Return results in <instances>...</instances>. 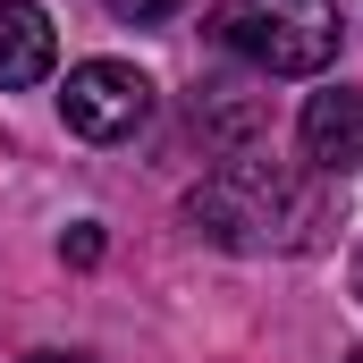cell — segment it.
Returning <instances> with one entry per match:
<instances>
[{"label": "cell", "mask_w": 363, "mask_h": 363, "mask_svg": "<svg viewBox=\"0 0 363 363\" xmlns=\"http://www.w3.org/2000/svg\"><path fill=\"white\" fill-rule=\"evenodd\" d=\"M60 118H68V135H85V144H127V135L152 118V85H144L127 60H85V68H68V85H60Z\"/></svg>", "instance_id": "3957f363"}, {"label": "cell", "mask_w": 363, "mask_h": 363, "mask_svg": "<svg viewBox=\"0 0 363 363\" xmlns=\"http://www.w3.org/2000/svg\"><path fill=\"white\" fill-rule=\"evenodd\" d=\"M347 363H363V347H355V355H347Z\"/></svg>", "instance_id": "30bf717a"}, {"label": "cell", "mask_w": 363, "mask_h": 363, "mask_svg": "<svg viewBox=\"0 0 363 363\" xmlns=\"http://www.w3.org/2000/svg\"><path fill=\"white\" fill-rule=\"evenodd\" d=\"M60 68V34L43 0H0V93H26Z\"/></svg>", "instance_id": "5b68a950"}, {"label": "cell", "mask_w": 363, "mask_h": 363, "mask_svg": "<svg viewBox=\"0 0 363 363\" xmlns=\"http://www.w3.org/2000/svg\"><path fill=\"white\" fill-rule=\"evenodd\" d=\"M101 9H110L118 26H161V17H169L178 0H101Z\"/></svg>", "instance_id": "ba28073f"}, {"label": "cell", "mask_w": 363, "mask_h": 363, "mask_svg": "<svg viewBox=\"0 0 363 363\" xmlns=\"http://www.w3.org/2000/svg\"><path fill=\"white\" fill-rule=\"evenodd\" d=\"M194 118H203V135H211V144H245V135L262 127V101H254L245 85H203Z\"/></svg>", "instance_id": "8992f818"}, {"label": "cell", "mask_w": 363, "mask_h": 363, "mask_svg": "<svg viewBox=\"0 0 363 363\" xmlns=\"http://www.w3.org/2000/svg\"><path fill=\"white\" fill-rule=\"evenodd\" d=\"M304 161L330 169V178L363 161V93L355 85H321L304 101Z\"/></svg>", "instance_id": "277c9868"}, {"label": "cell", "mask_w": 363, "mask_h": 363, "mask_svg": "<svg viewBox=\"0 0 363 363\" xmlns=\"http://www.w3.org/2000/svg\"><path fill=\"white\" fill-rule=\"evenodd\" d=\"M26 363H93V355H60V347H43V355H26Z\"/></svg>", "instance_id": "9c48e42d"}, {"label": "cell", "mask_w": 363, "mask_h": 363, "mask_svg": "<svg viewBox=\"0 0 363 363\" xmlns=\"http://www.w3.org/2000/svg\"><path fill=\"white\" fill-rule=\"evenodd\" d=\"M186 220H194L211 245H228V254H262V245H279V237L296 228V186H287V169L262 161V152H228L211 178L186 194Z\"/></svg>", "instance_id": "7a4b0ae2"}, {"label": "cell", "mask_w": 363, "mask_h": 363, "mask_svg": "<svg viewBox=\"0 0 363 363\" xmlns=\"http://www.w3.org/2000/svg\"><path fill=\"white\" fill-rule=\"evenodd\" d=\"M60 254H68V271H93V262H101V228H93V220H77V228L60 237Z\"/></svg>", "instance_id": "52a82bcc"}, {"label": "cell", "mask_w": 363, "mask_h": 363, "mask_svg": "<svg viewBox=\"0 0 363 363\" xmlns=\"http://www.w3.org/2000/svg\"><path fill=\"white\" fill-rule=\"evenodd\" d=\"M211 43L262 77H321L338 60V0H211Z\"/></svg>", "instance_id": "6da1fadb"}]
</instances>
